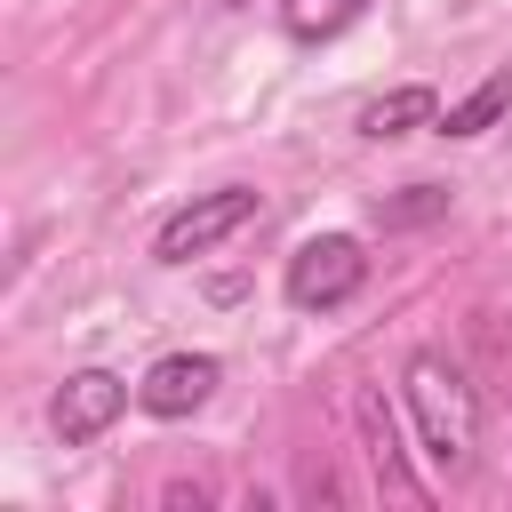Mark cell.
<instances>
[{
	"label": "cell",
	"mask_w": 512,
	"mask_h": 512,
	"mask_svg": "<svg viewBox=\"0 0 512 512\" xmlns=\"http://www.w3.org/2000/svg\"><path fill=\"white\" fill-rule=\"evenodd\" d=\"M408 408H416V440H424L432 472L464 480L472 448H480V392L464 384V368L440 360V352H416L408 360Z\"/></svg>",
	"instance_id": "6da1fadb"
},
{
	"label": "cell",
	"mask_w": 512,
	"mask_h": 512,
	"mask_svg": "<svg viewBox=\"0 0 512 512\" xmlns=\"http://www.w3.org/2000/svg\"><path fill=\"white\" fill-rule=\"evenodd\" d=\"M360 280H368V248H360L352 232H312V240H296V256H288V272H280V288H288L296 312H336V304L360 296Z\"/></svg>",
	"instance_id": "7a4b0ae2"
},
{
	"label": "cell",
	"mask_w": 512,
	"mask_h": 512,
	"mask_svg": "<svg viewBox=\"0 0 512 512\" xmlns=\"http://www.w3.org/2000/svg\"><path fill=\"white\" fill-rule=\"evenodd\" d=\"M240 224H256V192L248 184H224V192H200V200H184L168 224H160V240H152V256L160 264H192V256H208V248H224Z\"/></svg>",
	"instance_id": "3957f363"
},
{
	"label": "cell",
	"mask_w": 512,
	"mask_h": 512,
	"mask_svg": "<svg viewBox=\"0 0 512 512\" xmlns=\"http://www.w3.org/2000/svg\"><path fill=\"white\" fill-rule=\"evenodd\" d=\"M352 424H360V448H368V472H376L384 504H408V512H424V504H432V480L408 464V448H400V424H392V400H384V392H360V400H352Z\"/></svg>",
	"instance_id": "277c9868"
},
{
	"label": "cell",
	"mask_w": 512,
	"mask_h": 512,
	"mask_svg": "<svg viewBox=\"0 0 512 512\" xmlns=\"http://www.w3.org/2000/svg\"><path fill=\"white\" fill-rule=\"evenodd\" d=\"M216 384H224V360H216V352H168V360H152V368H144L136 408L176 424V416L208 408V400H216Z\"/></svg>",
	"instance_id": "5b68a950"
},
{
	"label": "cell",
	"mask_w": 512,
	"mask_h": 512,
	"mask_svg": "<svg viewBox=\"0 0 512 512\" xmlns=\"http://www.w3.org/2000/svg\"><path fill=\"white\" fill-rule=\"evenodd\" d=\"M120 408H128V384H120L112 368H72V376L56 384V400H48V424H56L64 448H88Z\"/></svg>",
	"instance_id": "8992f818"
},
{
	"label": "cell",
	"mask_w": 512,
	"mask_h": 512,
	"mask_svg": "<svg viewBox=\"0 0 512 512\" xmlns=\"http://www.w3.org/2000/svg\"><path fill=\"white\" fill-rule=\"evenodd\" d=\"M432 120H440V96H432L424 80H408V88H384V96H368L352 128H360L368 144H392V136H408V128H432Z\"/></svg>",
	"instance_id": "52a82bcc"
},
{
	"label": "cell",
	"mask_w": 512,
	"mask_h": 512,
	"mask_svg": "<svg viewBox=\"0 0 512 512\" xmlns=\"http://www.w3.org/2000/svg\"><path fill=\"white\" fill-rule=\"evenodd\" d=\"M504 112H512V64H496V72H488L472 96H456L432 128H440V136H480V128H496Z\"/></svg>",
	"instance_id": "ba28073f"
},
{
	"label": "cell",
	"mask_w": 512,
	"mask_h": 512,
	"mask_svg": "<svg viewBox=\"0 0 512 512\" xmlns=\"http://www.w3.org/2000/svg\"><path fill=\"white\" fill-rule=\"evenodd\" d=\"M360 8L368 0H280V24H288V40H336Z\"/></svg>",
	"instance_id": "9c48e42d"
},
{
	"label": "cell",
	"mask_w": 512,
	"mask_h": 512,
	"mask_svg": "<svg viewBox=\"0 0 512 512\" xmlns=\"http://www.w3.org/2000/svg\"><path fill=\"white\" fill-rule=\"evenodd\" d=\"M432 216H448V192L440 184H408L400 200H376V224L384 232H408V224H432Z\"/></svg>",
	"instance_id": "30bf717a"
},
{
	"label": "cell",
	"mask_w": 512,
	"mask_h": 512,
	"mask_svg": "<svg viewBox=\"0 0 512 512\" xmlns=\"http://www.w3.org/2000/svg\"><path fill=\"white\" fill-rule=\"evenodd\" d=\"M472 352H480V368L496 376V392L512 400V328H504L496 312H472Z\"/></svg>",
	"instance_id": "8fae6325"
},
{
	"label": "cell",
	"mask_w": 512,
	"mask_h": 512,
	"mask_svg": "<svg viewBox=\"0 0 512 512\" xmlns=\"http://www.w3.org/2000/svg\"><path fill=\"white\" fill-rule=\"evenodd\" d=\"M224 8H248V0H224Z\"/></svg>",
	"instance_id": "7c38bea8"
}]
</instances>
